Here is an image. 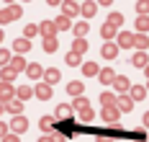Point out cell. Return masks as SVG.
Masks as SVG:
<instances>
[{
  "instance_id": "obj_32",
  "label": "cell",
  "mask_w": 149,
  "mask_h": 142,
  "mask_svg": "<svg viewBox=\"0 0 149 142\" xmlns=\"http://www.w3.org/2000/svg\"><path fill=\"white\" fill-rule=\"evenodd\" d=\"M121 23H123V16H121V13H111V16H108V26H113V29H118Z\"/></svg>"
},
{
  "instance_id": "obj_45",
  "label": "cell",
  "mask_w": 149,
  "mask_h": 142,
  "mask_svg": "<svg viewBox=\"0 0 149 142\" xmlns=\"http://www.w3.org/2000/svg\"><path fill=\"white\" fill-rule=\"evenodd\" d=\"M3 111H8V103H5V101H0V114H3Z\"/></svg>"
},
{
  "instance_id": "obj_19",
  "label": "cell",
  "mask_w": 149,
  "mask_h": 142,
  "mask_svg": "<svg viewBox=\"0 0 149 142\" xmlns=\"http://www.w3.org/2000/svg\"><path fill=\"white\" fill-rule=\"evenodd\" d=\"M116 106H118V111H131V106H134V101H131L129 96H118Z\"/></svg>"
},
{
  "instance_id": "obj_40",
  "label": "cell",
  "mask_w": 149,
  "mask_h": 142,
  "mask_svg": "<svg viewBox=\"0 0 149 142\" xmlns=\"http://www.w3.org/2000/svg\"><path fill=\"white\" fill-rule=\"evenodd\" d=\"M26 39H31V36H36V34H39V26H26Z\"/></svg>"
},
{
  "instance_id": "obj_44",
  "label": "cell",
  "mask_w": 149,
  "mask_h": 142,
  "mask_svg": "<svg viewBox=\"0 0 149 142\" xmlns=\"http://www.w3.org/2000/svg\"><path fill=\"white\" fill-rule=\"evenodd\" d=\"M39 142H54V137L52 134H44V137H39Z\"/></svg>"
},
{
  "instance_id": "obj_48",
  "label": "cell",
  "mask_w": 149,
  "mask_h": 142,
  "mask_svg": "<svg viewBox=\"0 0 149 142\" xmlns=\"http://www.w3.org/2000/svg\"><path fill=\"white\" fill-rule=\"evenodd\" d=\"M0 41H3V31H0Z\"/></svg>"
},
{
  "instance_id": "obj_2",
  "label": "cell",
  "mask_w": 149,
  "mask_h": 142,
  "mask_svg": "<svg viewBox=\"0 0 149 142\" xmlns=\"http://www.w3.org/2000/svg\"><path fill=\"white\" fill-rule=\"evenodd\" d=\"M54 119H59V122H72V106H70V103H59V106L54 109Z\"/></svg>"
},
{
  "instance_id": "obj_42",
  "label": "cell",
  "mask_w": 149,
  "mask_h": 142,
  "mask_svg": "<svg viewBox=\"0 0 149 142\" xmlns=\"http://www.w3.org/2000/svg\"><path fill=\"white\" fill-rule=\"evenodd\" d=\"M95 142H113V137H108V134H98Z\"/></svg>"
},
{
  "instance_id": "obj_21",
  "label": "cell",
  "mask_w": 149,
  "mask_h": 142,
  "mask_svg": "<svg viewBox=\"0 0 149 142\" xmlns=\"http://www.w3.org/2000/svg\"><path fill=\"white\" fill-rule=\"evenodd\" d=\"M44 80H46V85H54L57 80H59V70H44Z\"/></svg>"
},
{
  "instance_id": "obj_26",
  "label": "cell",
  "mask_w": 149,
  "mask_h": 142,
  "mask_svg": "<svg viewBox=\"0 0 149 142\" xmlns=\"http://www.w3.org/2000/svg\"><path fill=\"white\" fill-rule=\"evenodd\" d=\"M54 26H57V31H67V29H72V23H70V18L67 16H59L54 21Z\"/></svg>"
},
{
  "instance_id": "obj_43",
  "label": "cell",
  "mask_w": 149,
  "mask_h": 142,
  "mask_svg": "<svg viewBox=\"0 0 149 142\" xmlns=\"http://www.w3.org/2000/svg\"><path fill=\"white\" fill-rule=\"evenodd\" d=\"M0 142H18V137H15V134H8V137H3Z\"/></svg>"
},
{
  "instance_id": "obj_37",
  "label": "cell",
  "mask_w": 149,
  "mask_h": 142,
  "mask_svg": "<svg viewBox=\"0 0 149 142\" xmlns=\"http://www.w3.org/2000/svg\"><path fill=\"white\" fill-rule=\"evenodd\" d=\"M8 65H10V54L5 49H0V67H8Z\"/></svg>"
},
{
  "instance_id": "obj_12",
  "label": "cell",
  "mask_w": 149,
  "mask_h": 142,
  "mask_svg": "<svg viewBox=\"0 0 149 142\" xmlns=\"http://www.w3.org/2000/svg\"><path fill=\"white\" fill-rule=\"evenodd\" d=\"M13 49L18 52V54H21V57H23V54H26V52L31 49V41L26 39V36H23V39H15V41H13Z\"/></svg>"
},
{
  "instance_id": "obj_46",
  "label": "cell",
  "mask_w": 149,
  "mask_h": 142,
  "mask_svg": "<svg viewBox=\"0 0 149 142\" xmlns=\"http://www.w3.org/2000/svg\"><path fill=\"white\" fill-rule=\"evenodd\" d=\"M144 127H149V111L144 114Z\"/></svg>"
},
{
  "instance_id": "obj_20",
  "label": "cell",
  "mask_w": 149,
  "mask_h": 142,
  "mask_svg": "<svg viewBox=\"0 0 149 142\" xmlns=\"http://www.w3.org/2000/svg\"><path fill=\"white\" fill-rule=\"evenodd\" d=\"M144 96H147V88L144 85H131V96H129L131 101H141Z\"/></svg>"
},
{
  "instance_id": "obj_1",
  "label": "cell",
  "mask_w": 149,
  "mask_h": 142,
  "mask_svg": "<svg viewBox=\"0 0 149 142\" xmlns=\"http://www.w3.org/2000/svg\"><path fill=\"white\" fill-rule=\"evenodd\" d=\"M72 111H77V116H80V122H90L93 119V109H90V101L88 98H74V103H72Z\"/></svg>"
},
{
  "instance_id": "obj_5",
  "label": "cell",
  "mask_w": 149,
  "mask_h": 142,
  "mask_svg": "<svg viewBox=\"0 0 149 142\" xmlns=\"http://www.w3.org/2000/svg\"><path fill=\"white\" fill-rule=\"evenodd\" d=\"M113 88H116V91L123 96L126 91H131V80L126 78V75H116V80H113Z\"/></svg>"
},
{
  "instance_id": "obj_33",
  "label": "cell",
  "mask_w": 149,
  "mask_h": 142,
  "mask_svg": "<svg viewBox=\"0 0 149 142\" xmlns=\"http://www.w3.org/2000/svg\"><path fill=\"white\" fill-rule=\"evenodd\" d=\"M82 72H85V75H98L100 70H98V65H95V62H85V65H82Z\"/></svg>"
},
{
  "instance_id": "obj_36",
  "label": "cell",
  "mask_w": 149,
  "mask_h": 142,
  "mask_svg": "<svg viewBox=\"0 0 149 142\" xmlns=\"http://www.w3.org/2000/svg\"><path fill=\"white\" fill-rule=\"evenodd\" d=\"M0 75H3V83H10V80L18 75V72H13L10 67H3V72H0Z\"/></svg>"
},
{
  "instance_id": "obj_25",
  "label": "cell",
  "mask_w": 149,
  "mask_h": 142,
  "mask_svg": "<svg viewBox=\"0 0 149 142\" xmlns=\"http://www.w3.org/2000/svg\"><path fill=\"white\" fill-rule=\"evenodd\" d=\"M95 11H98V8H95V3H82V5H80V13H82L85 18L95 16Z\"/></svg>"
},
{
  "instance_id": "obj_15",
  "label": "cell",
  "mask_w": 149,
  "mask_h": 142,
  "mask_svg": "<svg viewBox=\"0 0 149 142\" xmlns=\"http://www.w3.org/2000/svg\"><path fill=\"white\" fill-rule=\"evenodd\" d=\"M131 62H134V67H139V70H144V67L149 65V57H147V52H136Z\"/></svg>"
},
{
  "instance_id": "obj_10",
  "label": "cell",
  "mask_w": 149,
  "mask_h": 142,
  "mask_svg": "<svg viewBox=\"0 0 149 142\" xmlns=\"http://www.w3.org/2000/svg\"><path fill=\"white\" fill-rule=\"evenodd\" d=\"M98 78H100V83H103V85H113V80H116V72H113L111 67H103V70L98 72Z\"/></svg>"
},
{
  "instance_id": "obj_4",
  "label": "cell",
  "mask_w": 149,
  "mask_h": 142,
  "mask_svg": "<svg viewBox=\"0 0 149 142\" xmlns=\"http://www.w3.org/2000/svg\"><path fill=\"white\" fill-rule=\"evenodd\" d=\"M26 129H29V119L26 116H15L13 122H10V132L13 134H23Z\"/></svg>"
},
{
  "instance_id": "obj_9",
  "label": "cell",
  "mask_w": 149,
  "mask_h": 142,
  "mask_svg": "<svg viewBox=\"0 0 149 142\" xmlns=\"http://www.w3.org/2000/svg\"><path fill=\"white\" fill-rule=\"evenodd\" d=\"M39 31L44 34V39H54V34H57V26H54V21H44V23L39 26Z\"/></svg>"
},
{
  "instance_id": "obj_11",
  "label": "cell",
  "mask_w": 149,
  "mask_h": 142,
  "mask_svg": "<svg viewBox=\"0 0 149 142\" xmlns=\"http://www.w3.org/2000/svg\"><path fill=\"white\" fill-rule=\"evenodd\" d=\"M118 106H108V109H103V122H111V124H116V119H118Z\"/></svg>"
},
{
  "instance_id": "obj_28",
  "label": "cell",
  "mask_w": 149,
  "mask_h": 142,
  "mask_svg": "<svg viewBox=\"0 0 149 142\" xmlns=\"http://www.w3.org/2000/svg\"><path fill=\"white\" fill-rule=\"evenodd\" d=\"M116 101H118V98L113 93H100V103H103L105 109H108V106H116Z\"/></svg>"
},
{
  "instance_id": "obj_29",
  "label": "cell",
  "mask_w": 149,
  "mask_h": 142,
  "mask_svg": "<svg viewBox=\"0 0 149 142\" xmlns=\"http://www.w3.org/2000/svg\"><path fill=\"white\" fill-rule=\"evenodd\" d=\"M31 96H33V91L26 88V85H21V88L15 91V98H18V101H26V98H31Z\"/></svg>"
},
{
  "instance_id": "obj_35",
  "label": "cell",
  "mask_w": 149,
  "mask_h": 142,
  "mask_svg": "<svg viewBox=\"0 0 149 142\" xmlns=\"http://www.w3.org/2000/svg\"><path fill=\"white\" fill-rule=\"evenodd\" d=\"M136 11H139V16H147L149 13V0H139L136 3Z\"/></svg>"
},
{
  "instance_id": "obj_17",
  "label": "cell",
  "mask_w": 149,
  "mask_h": 142,
  "mask_svg": "<svg viewBox=\"0 0 149 142\" xmlns=\"http://www.w3.org/2000/svg\"><path fill=\"white\" fill-rule=\"evenodd\" d=\"M82 88H85V85H82L80 80H72V83L67 85V93H70V96H74V98H80V96H82Z\"/></svg>"
},
{
  "instance_id": "obj_30",
  "label": "cell",
  "mask_w": 149,
  "mask_h": 142,
  "mask_svg": "<svg viewBox=\"0 0 149 142\" xmlns=\"http://www.w3.org/2000/svg\"><path fill=\"white\" fill-rule=\"evenodd\" d=\"M21 109H23V101H18V98H13V101L8 103V111L15 114V116H21Z\"/></svg>"
},
{
  "instance_id": "obj_16",
  "label": "cell",
  "mask_w": 149,
  "mask_h": 142,
  "mask_svg": "<svg viewBox=\"0 0 149 142\" xmlns=\"http://www.w3.org/2000/svg\"><path fill=\"white\" fill-rule=\"evenodd\" d=\"M77 13H80V5H77V3H62V16H77Z\"/></svg>"
},
{
  "instance_id": "obj_34",
  "label": "cell",
  "mask_w": 149,
  "mask_h": 142,
  "mask_svg": "<svg viewBox=\"0 0 149 142\" xmlns=\"http://www.w3.org/2000/svg\"><path fill=\"white\" fill-rule=\"evenodd\" d=\"M113 36H118V29H113V26H108V23H105V26H103V39L111 41Z\"/></svg>"
},
{
  "instance_id": "obj_22",
  "label": "cell",
  "mask_w": 149,
  "mask_h": 142,
  "mask_svg": "<svg viewBox=\"0 0 149 142\" xmlns=\"http://www.w3.org/2000/svg\"><path fill=\"white\" fill-rule=\"evenodd\" d=\"M8 67H10L13 72H21V70H26V60H23V57H13Z\"/></svg>"
},
{
  "instance_id": "obj_31",
  "label": "cell",
  "mask_w": 149,
  "mask_h": 142,
  "mask_svg": "<svg viewBox=\"0 0 149 142\" xmlns=\"http://www.w3.org/2000/svg\"><path fill=\"white\" fill-rule=\"evenodd\" d=\"M74 29V36H77V39H85V34H88V23H85V21H82V23H77V26H72Z\"/></svg>"
},
{
  "instance_id": "obj_27",
  "label": "cell",
  "mask_w": 149,
  "mask_h": 142,
  "mask_svg": "<svg viewBox=\"0 0 149 142\" xmlns=\"http://www.w3.org/2000/svg\"><path fill=\"white\" fill-rule=\"evenodd\" d=\"M72 52H74V54H82V52H88V41H85V39H74Z\"/></svg>"
},
{
  "instance_id": "obj_24",
  "label": "cell",
  "mask_w": 149,
  "mask_h": 142,
  "mask_svg": "<svg viewBox=\"0 0 149 142\" xmlns=\"http://www.w3.org/2000/svg\"><path fill=\"white\" fill-rule=\"evenodd\" d=\"M136 31L139 34H147L149 31V16H139L136 18Z\"/></svg>"
},
{
  "instance_id": "obj_41",
  "label": "cell",
  "mask_w": 149,
  "mask_h": 142,
  "mask_svg": "<svg viewBox=\"0 0 149 142\" xmlns=\"http://www.w3.org/2000/svg\"><path fill=\"white\" fill-rule=\"evenodd\" d=\"M8 129H10V127H8V124H3V122H0V140H3V137H8Z\"/></svg>"
},
{
  "instance_id": "obj_18",
  "label": "cell",
  "mask_w": 149,
  "mask_h": 142,
  "mask_svg": "<svg viewBox=\"0 0 149 142\" xmlns=\"http://www.w3.org/2000/svg\"><path fill=\"white\" fill-rule=\"evenodd\" d=\"M134 47L139 49V52H147V47H149L147 34H136V36H134Z\"/></svg>"
},
{
  "instance_id": "obj_47",
  "label": "cell",
  "mask_w": 149,
  "mask_h": 142,
  "mask_svg": "<svg viewBox=\"0 0 149 142\" xmlns=\"http://www.w3.org/2000/svg\"><path fill=\"white\" fill-rule=\"evenodd\" d=\"M144 70H147V78H149V65H147V67H144Z\"/></svg>"
},
{
  "instance_id": "obj_38",
  "label": "cell",
  "mask_w": 149,
  "mask_h": 142,
  "mask_svg": "<svg viewBox=\"0 0 149 142\" xmlns=\"http://www.w3.org/2000/svg\"><path fill=\"white\" fill-rule=\"evenodd\" d=\"M44 49L49 52V54H52V52L57 49V39H44Z\"/></svg>"
},
{
  "instance_id": "obj_23",
  "label": "cell",
  "mask_w": 149,
  "mask_h": 142,
  "mask_svg": "<svg viewBox=\"0 0 149 142\" xmlns=\"http://www.w3.org/2000/svg\"><path fill=\"white\" fill-rule=\"evenodd\" d=\"M39 127H41V132H54V116H41Z\"/></svg>"
},
{
  "instance_id": "obj_13",
  "label": "cell",
  "mask_w": 149,
  "mask_h": 142,
  "mask_svg": "<svg viewBox=\"0 0 149 142\" xmlns=\"http://www.w3.org/2000/svg\"><path fill=\"white\" fill-rule=\"evenodd\" d=\"M26 75H29L31 80H39L44 75V67H41V65H26Z\"/></svg>"
},
{
  "instance_id": "obj_8",
  "label": "cell",
  "mask_w": 149,
  "mask_h": 142,
  "mask_svg": "<svg viewBox=\"0 0 149 142\" xmlns=\"http://www.w3.org/2000/svg\"><path fill=\"white\" fill-rule=\"evenodd\" d=\"M100 54H103L105 60H113V57L118 54V44H113V41H105L103 49H100Z\"/></svg>"
},
{
  "instance_id": "obj_39",
  "label": "cell",
  "mask_w": 149,
  "mask_h": 142,
  "mask_svg": "<svg viewBox=\"0 0 149 142\" xmlns=\"http://www.w3.org/2000/svg\"><path fill=\"white\" fill-rule=\"evenodd\" d=\"M67 65H82V60H80V54H74V52H70V54H67Z\"/></svg>"
},
{
  "instance_id": "obj_3",
  "label": "cell",
  "mask_w": 149,
  "mask_h": 142,
  "mask_svg": "<svg viewBox=\"0 0 149 142\" xmlns=\"http://www.w3.org/2000/svg\"><path fill=\"white\" fill-rule=\"evenodd\" d=\"M18 16H21V5H10L5 11H0V23H8V21H13Z\"/></svg>"
},
{
  "instance_id": "obj_14",
  "label": "cell",
  "mask_w": 149,
  "mask_h": 142,
  "mask_svg": "<svg viewBox=\"0 0 149 142\" xmlns=\"http://www.w3.org/2000/svg\"><path fill=\"white\" fill-rule=\"evenodd\" d=\"M118 47H134V34H129V31H118Z\"/></svg>"
},
{
  "instance_id": "obj_6",
  "label": "cell",
  "mask_w": 149,
  "mask_h": 142,
  "mask_svg": "<svg viewBox=\"0 0 149 142\" xmlns=\"http://www.w3.org/2000/svg\"><path fill=\"white\" fill-rule=\"evenodd\" d=\"M15 98V91L10 83H0V101H5V103H10Z\"/></svg>"
},
{
  "instance_id": "obj_7",
  "label": "cell",
  "mask_w": 149,
  "mask_h": 142,
  "mask_svg": "<svg viewBox=\"0 0 149 142\" xmlns=\"http://www.w3.org/2000/svg\"><path fill=\"white\" fill-rule=\"evenodd\" d=\"M33 96H39L41 101H49V98H52V85H46V83H39V85L33 88Z\"/></svg>"
}]
</instances>
